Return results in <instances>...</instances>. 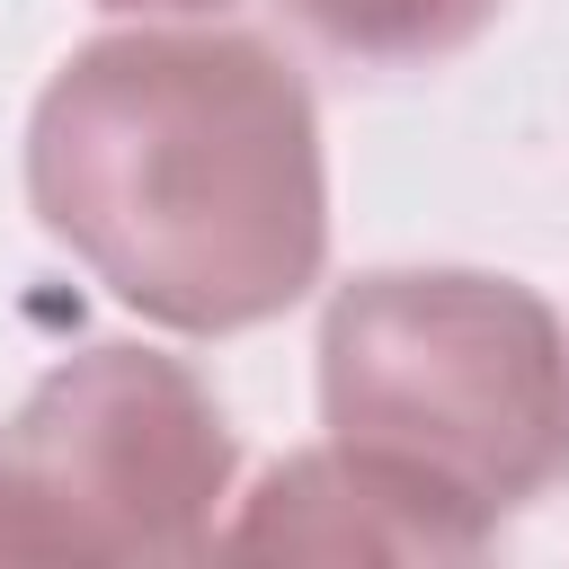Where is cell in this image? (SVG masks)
<instances>
[{
  "label": "cell",
  "instance_id": "cell-1",
  "mask_svg": "<svg viewBox=\"0 0 569 569\" xmlns=\"http://www.w3.org/2000/svg\"><path fill=\"white\" fill-rule=\"evenodd\" d=\"M27 204L142 320L231 338L320 284V107L231 27L98 36L36 98Z\"/></svg>",
  "mask_w": 569,
  "mask_h": 569
},
{
  "label": "cell",
  "instance_id": "cell-2",
  "mask_svg": "<svg viewBox=\"0 0 569 569\" xmlns=\"http://www.w3.org/2000/svg\"><path fill=\"white\" fill-rule=\"evenodd\" d=\"M320 418L489 542L569 471V338L516 276L382 267L320 320Z\"/></svg>",
  "mask_w": 569,
  "mask_h": 569
},
{
  "label": "cell",
  "instance_id": "cell-3",
  "mask_svg": "<svg viewBox=\"0 0 569 569\" xmlns=\"http://www.w3.org/2000/svg\"><path fill=\"white\" fill-rule=\"evenodd\" d=\"M231 462V418L178 356L89 347L0 427V560H196L222 533Z\"/></svg>",
  "mask_w": 569,
  "mask_h": 569
},
{
  "label": "cell",
  "instance_id": "cell-4",
  "mask_svg": "<svg viewBox=\"0 0 569 569\" xmlns=\"http://www.w3.org/2000/svg\"><path fill=\"white\" fill-rule=\"evenodd\" d=\"M222 560H471L480 533L356 445L284 453L213 533Z\"/></svg>",
  "mask_w": 569,
  "mask_h": 569
},
{
  "label": "cell",
  "instance_id": "cell-5",
  "mask_svg": "<svg viewBox=\"0 0 569 569\" xmlns=\"http://www.w3.org/2000/svg\"><path fill=\"white\" fill-rule=\"evenodd\" d=\"M284 9H293V27H302L311 44H329L338 62L418 71V62H453L462 44H480L507 0H284Z\"/></svg>",
  "mask_w": 569,
  "mask_h": 569
},
{
  "label": "cell",
  "instance_id": "cell-6",
  "mask_svg": "<svg viewBox=\"0 0 569 569\" xmlns=\"http://www.w3.org/2000/svg\"><path fill=\"white\" fill-rule=\"evenodd\" d=\"M98 9H133V18H204L222 0H98Z\"/></svg>",
  "mask_w": 569,
  "mask_h": 569
}]
</instances>
